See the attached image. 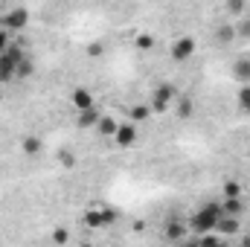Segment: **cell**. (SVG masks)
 <instances>
[{"instance_id": "14", "label": "cell", "mask_w": 250, "mask_h": 247, "mask_svg": "<svg viewBox=\"0 0 250 247\" xmlns=\"http://www.w3.org/2000/svg\"><path fill=\"white\" fill-rule=\"evenodd\" d=\"M221 204H224V212H227V215H242V212H245V201H242V195H236V198H224Z\"/></svg>"}, {"instance_id": "27", "label": "cell", "mask_w": 250, "mask_h": 247, "mask_svg": "<svg viewBox=\"0 0 250 247\" xmlns=\"http://www.w3.org/2000/svg\"><path fill=\"white\" fill-rule=\"evenodd\" d=\"M62 166H64V169H73V166H76V157L64 151V154H62Z\"/></svg>"}, {"instance_id": "9", "label": "cell", "mask_w": 250, "mask_h": 247, "mask_svg": "<svg viewBox=\"0 0 250 247\" xmlns=\"http://www.w3.org/2000/svg\"><path fill=\"white\" fill-rule=\"evenodd\" d=\"M70 102L76 105V111H84V108H93V96H90V90H84V87H76V90L70 93Z\"/></svg>"}, {"instance_id": "2", "label": "cell", "mask_w": 250, "mask_h": 247, "mask_svg": "<svg viewBox=\"0 0 250 247\" xmlns=\"http://www.w3.org/2000/svg\"><path fill=\"white\" fill-rule=\"evenodd\" d=\"M23 59H26V53L15 41L0 53V84H9L12 79H18V64L23 62Z\"/></svg>"}, {"instance_id": "24", "label": "cell", "mask_w": 250, "mask_h": 247, "mask_svg": "<svg viewBox=\"0 0 250 247\" xmlns=\"http://www.w3.org/2000/svg\"><path fill=\"white\" fill-rule=\"evenodd\" d=\"M137 47L140 50H151L154 47V38L151 35H137Z\"/></svg>"}, {"instance_id": "20", "label": "cell", "mask_w": 250, "mask_h": 247, "mask_svg": "<svg viewBox=\"0 0 250 247\" xmlns=\"http://www.w3.org/2000/svg\"><path fill=\"white\" fill-rule=\"evenodd\" d=\"M236 38H245V41H250V18H242V21L236 23Z\"/></svg>"}, {"instance_id": "28", "label": "cell", "mask_w": 250, "mask_h": 247, "mask_svg": "<svg viewBox=\"0 0 250 247\" xmlns=\"http://www.w3.org/2000/svg\"><path fill=\"white\" fill-rule=\"evenodd\" d=\"M56 242H59V245H64V242H67V233H64V230H59V233H56Z\"/></svg>"}, {"instance_id": "18", "label": "cell", "mask_w": 250, "mask_h": 247, "mask_svg": "<svg viewBox=\"0 0 250 247\" xmlns=\"http://www.w3.org/2000/svg\"><path fill=\"white\" fill-rule=\"evenodd\" d=\"M236 105H239V111H242V114H250V84H242V87H239Z\"/></svg>"}, {"instance_id": "6", "label": "cell", "mask_w": 250, "mask_h": 247, "mask_svg": "<svg viewBox=\"0 0 250 247\" xmlns=\"http://www.w3.org/2000/svg\"><path fill=\"white\" fill-rule=\"evenodd\" d=\"M195 56V38L192 35H181V38H175V44H172V62H189Z\"/></svg>"}, {"instance_id": "7", "label": "cell", "mask_w": 250, "mask_h": 247, "mask_svg": "<svg viewBox=\"0 0 250 247\" xmlns=\"http://www.w3.org/2000/svg\"><path fill=\"white\" fill-rule=\"evenodd\" d=\"M114 140H117V145H134L137 143V125L134 123H125V125H117V134H114Z\"/></svg>"}, {"instance_id": "26", "label": "cell", "mask_w": 250, "mask_h": 247, "mask_svg": "<svg viewBox=\"0 0 250 247\" xmlns=\"http://www.w3.org/2000/svg\"><path fill=\"white\" fill-rule=\"evenodd\" d=\"M9 44H12V32H9V29H3V26H0V53H3V50H6V47H9Z\"/></svg>"}, {"instance_id": "10", "label": "cell", "mask_w": 250, "mask_h": 247, "mask_svg": "<svg viewBox=\"0 0 250 247\" xmlns=\"http://www.w3.org/2000/svg\"><path fill=\"white\" fill-rule=\"evenodd\" d=\"M99 111L96 108H84V111H79V117H76V123H79V128H96V123H99Z\"/></svg>"}, {"instance_id": "1", "label": "cell", "mask_w": 250, "mask_h": 247, "mask_svg": "<svg viewBox=\"0 0 250 247\" xmlns=\"http://www.w3.org/2000/svg\"><path fill=\"white\" fill-rule=\"evenodd\" d=\"M224 215V204L221 201H207L192 218H189V227L201 236V233H209V230H215V224H218V218Z\"/></svg>"}, {"instance_id": "3", "label": "cell", "mask_w": 250, "mask_h": 247, "mask_svg": "<svg viewBox=\"0 0 250 247\" xmlns=\"http://www.w3.org/2000/svg\"><path fill=\"white\" fill-rule=\"evenodd\" d=\"M175 99H178V90H175V84H169V82H160V84L154 87V93H151V102H148V108H151V114H166V111L175 105Z\"/></svg>"}, {"instance_id": "8", "label": "cell", "mask_w": 250, "mask_h": 247, "mask_svg": "<svg viewBox=\"0 0 250 247\" xmlns=\"http://www.w3.org/2000/svg\"><path fill=\"white\" fill-rule=\"evenodd\" d=\"M215 230L221 233V236H236L239 233V215H221L218 218V224H215Z\"/></svg>"}, {"instance_id": "12", "label": "cell", "mask_w": 250, "mask_h": 247, "mask_svg": "<svg viewBox=\"0 0 250 247\" xmlns=\"http://www.w3.org/2000/svg\"><path fill=\"white\" fill-rule=\"evenodd\" d=\"M184 236H187V227L181 221H166V239L169 242H184Z\"/></svg>"}, {"instance_id": "22", "label": "cell", "mask_w": 250, "mask_h": 247, "mask_svg": "<svg viewBox=\"0 0 250 247\" xmlns=\"http://www.w3.org/2000/svg\"><path fill=\"white\" fill-rule=\"evenodd\" d=\"M32 59H23V62L18 64V79H26V76H32Z\"/></svg>"}, {"instance_id": "13", "label": "cell", "mask_w": 250, "mask_h": 247, "mask_svg": "<svg viewBox=\"0 0 250 247\" xmlns=\"http://www.w3.org/2000/svg\"><path fill=\"white\" fill-rule=\"evenodd\" d=\"M233 76L242 84H250V59H239V62L233 64Z\"/></svg>"}, {"instance_id": "4", "label": "cell", "mask_w": 250, "mask_h": 247, "mask_svg": "<svg viewBox=\"0 0 250 247\" xmlns=\"http://www.w3.org/2000/svg\"><path fill=\"white\" fill-rule=\"evenodd\" d=\"M26 23H29V12H26L23 6L9 9V12L0 18V26H3V29H9V32H21V29H26Z\"/></svg>"}, {"instance_id": "15", "label": "cell", "mask_w": 250, "mask_h": 247, "mask_svg": "<svg viewBox=\"0 0 250 247\" xmlns=\"http://www.w3.org/2000/svg\"><path fill=\"white\" fill-rule=\"evenodd\" d=\"M117 120H114V117H99V123H96V131H99V134H102V137H114V134H117Z\"/></svg>"}, {"instance_id": "17", "label": "cell", "mask_w": 250, "mask_h": 247, "mask_svg": "<svg viewBox=\"0 0 250 247\" xmlns=\"http://www.w3.org/2000/svg\"><path fill=\"white\" fill-rule=\"evenodd\" d=\"M21 148H23L26 157H38V154H41V140H38V137H23Z\"/></svg>"}, {"instance_id": "23", "label": "cell", "mask_w": 250, "mask_h": 247, "mask_svg": "<svg viewBox=\"0 0 250 247\" xmlns=\"http://www.w3.org/2000/svg\"><path fill=\"white\" fill-rule=\"evenodd\" d=\"M105 53V44H99V41H93V44H87V56L90 59H99Z\"/></svg>"}, {"instance_id": "25", "label": "cell", "mask_w": 250, "mask_h": 247, "mask_svg": "<svg viewBox=\"0 0 250 247\" xmlns=\"http://www.w3.org/2000/svg\"><path fill=\"white\" fill-rule=\"evenodd\" d=\"M227 9H230L233 15H242V12H245V0H227Z\"/></svg>"}, {"instance_id": "16", "label": "cell", "mask_w": 250, "mask_h": 247, "mask_svg": "<svg viewBox=\"0 0 250 247\" xmlns=\"http://www.w3.org/2000/svg\"><path fill=\"white\" fill-rule=\"evenodd\" d=\"M215 41H218V44H233V41H236V26H230V23L218 26V29H215Z\"/></svg>"}, {"instance_id": "19", "label": "cell", "mask_w": 250, "mask_h": 247, "mask_svg": "<svg viewBox=\"0 0 250 247\" xmlns=\"http://www.w3.org/2000/svg\"><path fill=\"white\" fill-rule=\"evenodd\" d=\"M128 114H131V120H134V123H143V120H148V117H151V108L140 102V105H131V108H128Z\"/></svg>"}, {"instance_id": "21", "label": "cell", "mask_w": 250, "mask_h": 247, "mask_svg": "<svg viewBox=\"0 0 250 247\" xmlns=\"http://www.w3.org/2000/svg\"><path fill=\"white\" fill-rule=\"evenodd\" d=\"M236 195H242V184L239 181H227L224 184V198H236Z\"/></svg>"}, {"instance_id": "11", "label": "cell", "mask_w": 250, "mask_h": 247, "mask_svg": "<svg viewBox=\"0 0 250 247\" xmlns=\"http://www.w3.org/2000/svg\"><path fill=\"white\" fill-rule=\"evenodd\" d=\"M175 114H178L181 120H189V117L195 114V102H192V96H178V105H175Z\"/></svg>"}, {"instance_id": "5", "label": "cell", "mask_w": 250, "mask_h": 247, "mask_svg": "<svg viewBox=\"0 0 250 247\" xmlns=\"http://www.w3.org/2000/svg\"><path fill=\"white\" fill-rule=\"evenodd\" d=\"M82 221H84L90 230H99V227L114 224V221H117V212H114V209H108V206H105V209H87Z\"/></svg>"}]
</instances>
